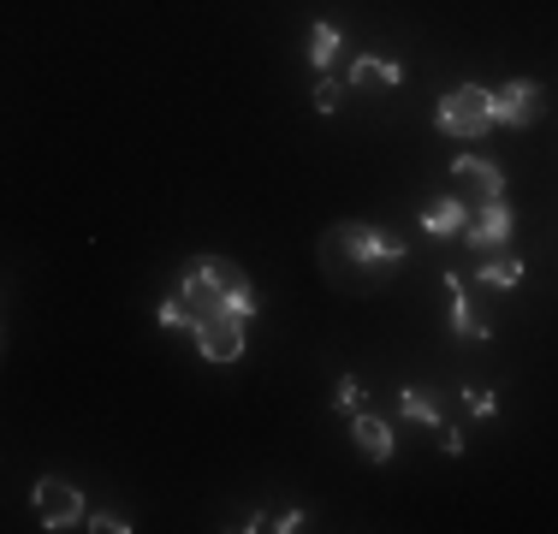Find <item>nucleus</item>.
<instances>
[{
    "mask_svg": "<svg viewBox=\"0 0 558 534\" xmlns=\"http://www.w3.org/2000/svg\"><path fill=\"white\" fill-rule=\"evenodd\" d=\"M220 315L256 320V291H250V274L238 262L203 256V262H191V274L179 279V291L161 303V327L196 332L203 320H220Z\"/></svg>",
    "mask_w": 558,
    "mask_h": 534,
    "instance_id": "nucleus-1",
    "label": "nucleus"
},
{
    "mask_svg": "<svg viewBox=\"0 0 558 534\" xmlns=\"http://www.w3.org/2000/svg\"><path fill=\"white\" fill-rule=\"evenodd\" d=\"M327 256H333L339 267H392V262H404V244L387 232H375V226H339L333 238H327Z\"/></svg>",
    "mask_w": 558,
    "mask_h": 534,
    "instance_id": "nucleus-2",
    "label": "nucleus"
},
{
    "mask_svg": "<svg viewBox=\"0 0 558 534\" xmlns=\"http://www.w3.org/2000/svg\"><path fill=\"white\" fill-rule=\"evenodd\" d=\"M494 125V89H482V84H458V89H446L440 96V131L446 137H482V131Z\"/></svg>",
    "mask_w": 558,
    "mask_h": 534,
    "instance_id": "nucleus-3",
    "label": "nucleus"
},
{
    "mask_svg": "<svg viewBox=\"0 0 558 534\" xmlns=\"http://www.w3.org/2000/svg\"><path fill=\"white\" fill-rule=\"evenodd\" d=\"M31 505H36V523H43V529H77V523H84V493H77L72 481H60V475L36 481Z\"/></svg>",
    "mask_w": 558,
    "mask_h": 534,
    "instance_id": "nucleus-4",
    "label": "nucleus"
},
{
    "mask_svg": "<svg viewBox=\"0 0 558 534\" xmlns=\"http://www.w3.org/2000/svg\"><path fill=\"white\" fill-rule=\"evenodd\" d=\"M463 232H470L475 250H499V244H511L517 214H511V203H505V196H487V203L475 208L470 220H463Z\"/></svg>",
    "mask_w": 558,
    "mask_h": 534,
    "instance_id": "nucleus-5",
    "label": "nucleus"
},
{
    "mask_svg": "<svg viewBox=\"0 0 558 534\" xmlns=\"http://www.w3.org/2000/svg\"><path fill=\"white\" fill-rule=\"evenodd\" d=\"M244 315H220V320H203L196 327V351L208 356V363H238L244 356Z\"/></svg>",
    "mask_w": 558,
    "mask_h": 534,
    "instance_id": "nucleus-6",
    "label": "nucleus"
},
{
    "mask_svg": "<svg viewBox=\"0 0 558 534\" xmlns=\"http://www.w3.org/2000/svg\"><path fill=\"white\" fill-rule=\"evenodd\" d=\"M535 113H541L535 77H511L505 89H494V125H535Z\"/></svg>",
    "mask_w": 558,
    "mask_h": 534,
    "instance_id": "nucleus-7",
    "label": "nucleus"
},
{
    "mask_svg": "<svg viewBox=\"0 0 558 534\" xmlns=\"http://www.w3.org/2000/svg\"><path fill=\"white\" fill-rule=\"evenodd\" d=\"M451 184L470 191L475 203H487V196L505 191V172L494 167V160H482V155H458V160H451Z\"/></svg>",
    "mask_w": 558,
    "mask_h": 534,
    "instance_id": "nucleus-8",
    "label": "nucleus"
},
{
    "mask_svg": "<svg viewBox=\"0 0 558 534\" xmlns=\"http://www.w3.org/2000/svg\"><path fill=\"white\" fill-rule=\"evenodd\" d=\"M351 439H356V451H363L368 463H387L392 458V427L380 416H368V410H356V416H351Z\"/></svg>",
    "mask_w": 558,
    "mask_h": 534,
    "instance_id": "nucleus-9",
    "label": "nucleus"
},
{
    "mask_svg": "<svg viewBox=\"0 0 558 534\" xmlns=\"http://www.w3.org/2000/svg\"><path fill=\"white\" fill-rule=\"evenodd\" d=\"M398 77L404 72H398V60H387V53H363L351 65V89H375V96L380 89H398Z\"/></svg>",
    "mask_w": 558,
    "mask_h": 534,
    "instance_id": "nucleus-10",
    "label": "nucleus"
},
{
    "mask_svg": "<svg viewBox=\"0 0 558 534\" xmlns=\"http://www.w3.org/2000/svg\"><path fill=\"white\" fill-rule=\"evenodd\" d=\"M446 291H451V332H458V339H494V327H487V320L470 310V298H463V279H458V274H446Z\"/></svg>",
    "mask_w": 558,
    "mask_h": 534,
    "instance_id": "nucleus-11",
    "label": "nucleus"
},
{
    "mask_svg": "<svg viewBox=\"0 0 558 534\" xmlns=\"http://www.w3.org/2000/svg\"><path fill=\"white\" fill-rule=\"evenodd\" d=\"M422 226H428L434 238L463 232V203H458V196H440V203H428V208H422Z\"/></svg>",
    "mask_w": 558,
    "mask_h": 534,
    "instance_id": "nucleus-12",
    "label": "nucleus"
},
{
    "mask_svg": "<svg viewBox=\"0 0 558 534\" xmlns=\"http://www.w3.org/2000/svg\"><path fill=\"white\" fill-rule=\"evenodd\" d=\"M475 279L494 286V291H517V286H523V262H517V256H494V262H482V274H475Z\"/></svg>",
    "mask_w": 558,
    "mask_h": 534,
    "instance_id": "nucleus-13",
    "label": "nucleus"
},
{
    "mask_svg": "<svg viewBox=\"0 0 558 534\" xmlns=\"http://www.w3.org/2000/svg\"><path fill=\"white\" fill-rule=\"evenodd\" d=\"M398 416H410V422H422V427H440V404H434L428 392H398Z\"/></svg>",
    "mask_w": 558,
    "mask_h": 534,
    "instance_id": "nucleus-14",
    "label": "nucleus"
},
{
    "mask_svg": "<svg viewBox=\"0 0 558 534\" xmlns=\"http://www.w3.org/2000/svg\"><path fill=\"white\" fill-rule=\"evenodd\" d=\"M333 53H339V24H315V31H310V60L327 72V60H333Z\"/></svg>",
    "mask_w": 558,
    "mask_h": 534,
    "instance_id": "nucleus-15",
    "label": "nucleus"
},
{
    "mask_svg": "<svg viewBox=\"0 0 558 534\" xmlns=\"http://www.w3.org/2000/svg\"><path fill=\"white\" fill-rule=\"evenodd\" d=\"M344 89H351V84H339V77L322 72V84H315V113H339V107H344Z\"/></svg>",
    "mask_w": 558,
    "mask_h": 534,
    "instance_id": "nucleus-16",
    "label": "nucleus"
},
{
    "mask_svg": "<svg viewBox=\"0 0 558 534\" xmlns=\"http://www.w3.org/2000/svg\"><path fill=\"white\" fill-rule=\"evenodd\" d=\"M356 398H363V380H356V374H344V380H339V398H333V404H339V410H351V416H356Z\"/></svg>",
    "mask_w": 558,
    "mask_h": 534,
    "instance_id": "nucleus-17",
    "label": "nucleus"
},
{
    "mask_svg": "<svg viewBox=\"0 0 558 534\" xmlns=\"http://www.w3.org/2000/svg\"><path fill=\"white\" fill-rule=\"evenodd\" d=\"M463 404H470V410H475V416H494V392H487V386H475V392H470V398H463Z\"/></svg>",
    "mask_w": 558,
    "mask_h": 534,
    "instance_id": "nucleus-18",
    "label": "nucleus"
},
{
    "mask_svg": "<svg viewBox=\"0 0 558 534\" xmlns=\"http://www.w3.org/2000/svg\"><path fill=\"white\" fill-rule=\"evenodd\" d=\"M89 529H101V534H125L131 523H125V517H113V511H101V517H89Z\"/></svg>",
    "mask_w": 558,
    "mask_h": 534,
    "instance_id": "nucleus-19",
    "label": "nucleus"
},
{
    "mask_svg": "<svg viewBox=\"0 0 558 534\" xmlns=\"http://www.w3.org/2000/svg\"><path fill=\"white\" fill-rule=\"evenodd\" d=\"M291 529H303V511H279L274 517V534H291Z\"/></svg>",
    "mask_w": 558,
    "mask_h": 534,
    "instance_id": "nucleus-20",
    "label": "nucleus"
}]
</instances>
